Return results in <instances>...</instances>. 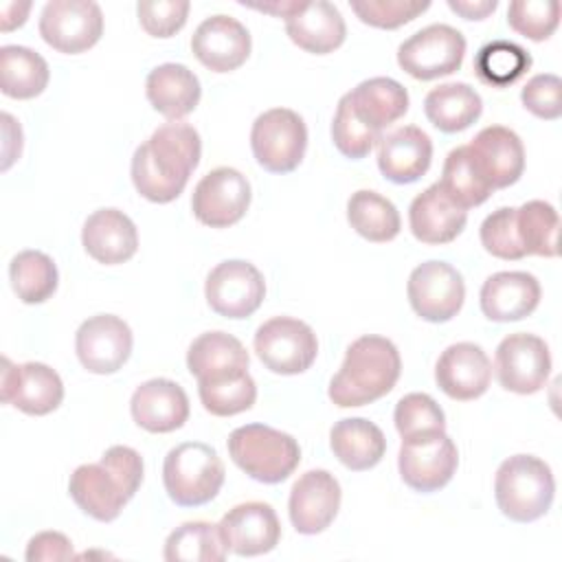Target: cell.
Wrapping results in <instances>:
<instances>
[{
    "instance_id": "cell-1",
    "label": "cell",
    "mask_w": 562,
    "mask_h": 562,
    "mask_svg": "<svg viewBox=\"0 0 562 562\" xmlns=\"http://www.w3.org/2000/svg\"><path fill=\"white\" fill-rule=\"evenodd\" d=\"M202 140L193 125L171 121L136 147L132 156V182L136 191L156 204L176 200L191 171L198 167Z\"/></svg>"
},
{
    "instance_id": "cell-2",
    "label": "cell",
    "mask_w": 562,
    "mask_h": 562,
    "mask_svg": "<svg viewBox=\"0 0 562 562\" xmlns=\"http://www.w3.org/2000/svg\"><path fill=\"white\" fill-rule=\"evenodd\" d=\"M402 373L397 347L384 336H360L345 353L342 367L329 382V400L340 408L371 404L384 397Z\"/></svg>"
},
{
    "instance_id": "cell-3",
    "label": "cell",
    "mask_w": 562,
    "mask_h": 562,
    "mask_svg": "<svg viewBox=\"0 0 562 562\" xmlns=\"http://www.w3.org/2000/svg\"><path fill=\"white\" fill-rule=\"evenodd\" d=\"M494 496L503 516L514 522H533L542 518L553 503V472L533 454H514L496 470Z\"/></svg>"
},
{
    "instance_id": "cell-4",
    "label": "cell",
    "mask_w": 562,
    "mask_h": 562,
    "mask_svg": "<svg viewBox=\"0 0 562 562\" xmlns=\"http://www.w3.org/2000/svg\"><path fill=\"white\" fill-rule=\"evenodd\" d=\"M233 463L250 479L274 485L285 481L301 461L296 439L266 424H246L228 435Z\"/></svg>"
},
{
    "instance_id": "cell-5",
    "label": "cell",
    "mask_w": 562,
    "mask_h": 562,
    "mask_svg": "<svg viewBox=\"0 0 562 562\" xmlns=\"http://www.w3.org/2000/svg\"><path fill=\"white\" fill-rule=\"evenodd\" d=\"M224 463L215 448L202 441H184L171 448L162 463L167 496L180 507L211 503L224 485Z\"/></svg>"
},
{
    "instance_id": "cell-6",
    "label": "cell",
    "mask_w": 562,
    "mask_h": 562,
    "mask_svg": "<svg viewBox=\"0 0 562 562\" xmlns=\"http://www.w3.org/2000/svg\"><path fill=\"white\" fill-rule=\"evenodd\" d=\"M250 147L257 162L266 171L290 173L301 165L305 156V121L290 108L266 110L252 123Z\"/></svg>"
},
{
    "instance_id": "cell-7",
    "label": "cell",
    "mask_w": 562,
    "mask_h": 562,
    "mask_svg": "<svg viewBox=\"0 0 562 562\" xmlns=\"http://www.w3.org/2000/svg\"><path fill=\"white\" fill-rule=\"evenodd\" d=\"M459 452L446 430H428L402 439L397 468L402 481L415 492H437L450 483Z\"/></svg>"
},
{
    "instance_id": "cell-8",
    "label": "cell",
    "mask_w": 562,
    "mask_h": 562,
    "mask_svg": "<svg viewBox=\"0 0 562 562\" xmlns=\"http://www.w3.org/2000/svg\"><path fill=\"white\" fill-rule=\"evenodd\" d=\"M255 351L272 373L296 375L316 360L318 340L307 323L292 316H274L257 327Z\"/></svg>"
},
{
    "instance_id": "cell-9",
    "label": "cell",
    "mask_w": 562,
    "mask_h": 562,
    "mask_svg": "<svg viewBox=\"0 0 562 562\" xmlns=\"http://www.w3.org/2000/svg\"><path fill=\"white\" fill-rule=\"evenodd\" d=\"M465 57V37L450 24H428L397 48V64L419 81L452 75Z\"/></svg>"
},
{
    "instance_id": "cell-10",
    "label": "cell",
    "mask_w": 562,
    "mask_h": 562,
    "mask_svg": "<svg viewBox=\"0 0 562 562\" xmlns=\"http://www.w3.org/2000/svg\"><path fill=\"white\" fill-rule=\"evenodd\" d=\"M101 33L103 13L92 0H50L40 13L42 40L66 55L92 48Z\"/></svg>"
},
{
    "instance_id": "cell-11",
    "label": "cell",
    "mask_w": 562,
    "mask_h": 562,
    "mask_svg": "<svg viewBox=\"0 0 562 562\" xmlns=\"http://www.w3.org/2000/svg\"><path fill=\"white\" fill-rule=\"evenodd\" d=\"M406 294L413 312L428 323H446L454 318L465 299L463 277L446 261H424L413 268Z\"/></svg>"
},
{
    "instance_id": "cell-12",
    "label": "cell",
    "mask_w": 562,
    "mask_h": 562,
    "mask_svg": "<svg viewBox=\"0 0 562 562\" xmlns=\"http://www.w3.org/2000/svg\"><path fill=\"white\" fill-rule=\"evenodd\" d=\"M209 307L224 318H248L259 310L266 296L263 274L244 259L217 263L204 283Z\"/></svg>"
},
{
    "instance_id": "cell-13",
    "label": "cell",
    "mask_w": 562,
    "mask_h": 562,
    "mask_svg": "<svg viewBox=\"0 0 562 562\" xmlns=\"http://www.w3.org/2000/svg\"><path fill=\"white\" fill-rule=\"evenodd\" d=\"M494 369L503 389L531 395L549 380L551 353L547 342L536 334H509L496 347Z\"/></svg>"
},
{
    "instance_id": "cell-14",
    "label": "cell",
    "mask_w": 562,
    "mask_h": 562,
    "mask_svg": "<svg viewBox=\"0 0 562 562\" xmlns=\"http://www.w3.org/2000/svg\"><path fill=\"white\" fill-rule=\"evenodd\" d=\"M250 206V182L233 167L211 169L193 189L191 211L198 222L211 228L237 224Z\"/></svg>"
},
{
    "instance_id": "cell-15",
    "label": "cell",
    "mask_w": 562,
    "mask_h": 562,
    "mask_svg": "<svg viewBox=\"0 0 562 562\" xmlns=\"http://www.w3.org/2000/svg\"><path fill=\"white\" fill-rule=\"evenodd\" d=\"M132 329L114 314H97L83 321L75 336V351L83 369L97 375L116 373L132 353Z\"/></svg>"
},
{
    "instance_id": "cell-16",
    "label": "cell",
    "mask_w": 562,
    "mask_h": 562,
    "mask_svg": "<svg viewBox=\"0 0 562 562\" xmlns=\"http://www.w3.org/2000/svg\"><path fill=\"white\" fill-rule=\"evenodd\" d=\"M0 384L2 402L26 415H48L64 400V382L59 373L44 362L13 364L9 358H2Z\"/></svg>"
},
{
    "instance_id": "cell-17",
    "label": "cell",
    "mask_w": 562,
    "mask_h": 562,
    "mask_svg": "<svg viewBox=\"0 0 562 562\" xmlns=\"http://www.w3.org/2000/svg\"><path fill=\"white\" fill-rule=\"evenodd\" d=\"M465 147L476 173L492 191L505 189L522 176L525 147L514 130L487 125Z\"/></svg>"
},
{
    "instance_id": "cell-18",
    "label": "cell",
    "mask_w": 562,
    "mask_h": 562,
    "mask_svg": "<svg viewBox=\"0 0 562 562\" xmlns=\"http://www.w3.org/2000/svg\"><path fill=\"white\" fill-rule=\"evenodd\" d=\"M340 483L327 470H307L301 474L288 501V514L292 527L303 536H316L325 531L340 509Z\"/></svg>"
},
{
    "instance_id": "cell-19",
    "label": "cell",
    "mask_w": 562,
    "mask_h": 562,
    "mask_svg": "<svg viewBox=\"0 0 562 562\" xmlns=\"http://www.w3.org/2000/svg\"><path fill=\"white\" fill-rule=\"evenodd\" d=\"M224 547L235 555H263L279 544L281 522L277 512L261 501H248L228 509L220 525Z\"/></svg>"
},
{
    "instance_id": "cell-20",
    "label": "cell",
    "mask_w": 562,
    "mask_h": 562,
    "mask_svg": "<svg viewBox=\"0 0 562 562\" xmlns=\"http://www.w3.org/2000/svg\"><path fill=\"white\" fill-rule=\"evenodd\" d=\"M191 50L202 66L213 72L237 70L250 55L248 29L231 15H211L198 24Z\"/></svg>"
},
{
    "instance_id": "cell-21",
    "label": "cell",
    "mask_w": 562,
    "mask_h": 562,
    "mask_svg": "<svg viewBox=\"0 0 562 562\" xmlns=\"http://www.w3.org/2000/svg\"><path fill=\"white\" fill-rule=\"evenodd\" d=\"M492 380V362L474 342H454L446 347L435 364L437 386L457 402L481 397Z\"/></svg>"
},
{
    "instance_id": "cell-22",
    "label": "cell",
    "mask_w": 562,
    "mask_h": 562,
    "mask_svg": "<svg viewBox=\"0 0 562 562\" xmlns=\"http://www.w3.org/2000/svg\"><path fill=\"white\" fill-rule=\"evenodd\" d=\"M130 411L134 422L147 432H171L189 419V397L178 382L151 378L136 386Z\"/></svg>"
},
{
    "instance_id": "cell-23",
    "label": "cell",
    "mask_w": 562,
    "mask_h": 562,
    "mask_svg": "<svg viewBox=\"0 0 562 562\" xmlns=\"http://www.w3.org/2000/svg\"><path fill=\"white\" fill-rule=\"evenodd\" d=\"M481 312L496 323H512L529 316L540 303V283L522 270L494 272L481 285Z\"/></svg>"
},
{
    "instance_id": "cell-24",
    "label": "cell",
    "mask_w": 562,
    "mask_h": 562,
    "mask_svg": "<svg viewBox=\"0 0 562 562\" xmlns=\"http://www.w3.org/2000/svg\"><path fill=\"white\" fill-rule=\"evenodd\" d=\"M432 160V140L417 125H404L382 136L378 147V167L395 184L417 182Z\"/></svg>"
},
{
    "instance_id": "cell-25",
    "label": "cell",
    "mask_w": 562,
    "mask_h": 562,
    "mask_svg": "<svg viewBox=\"0 0 562 562\" xmlns=\"http://www.w3.org/2000/svg\"><path fill=\"white\" fill-rule=\"evenodd\" d=\"M468 211L461 209L439 182L415 195L408 209V226L422 244H448L461 235Z\"/></svg>"
},
{
    "instance_id": "cell-26",
    "label": "cell",
    "mask_w": 562,
    "mask_h": 562,
    "mask_svg": "<svg viewBox=\"0 0 562 562\" xmlns=\"http://www.w3.org/2000/svg\"><path fill=\"white\" fill-rule=\"evenodd\" d=\"M81 244L94 261L116 266L136 255L138 233L123 211L99 209L83 222Z\"/></svg>"
},
{
    "instance_id": "cell-27",
    "label": "cell",
    "mask_w": 562,
    "mask_h": 562,
    "mask_svg": "<svg viewBox=\"0 0 562 562\" xmlns=\"http://www.w3.org/2000/svg\"><path fill=\"white\" fill-rule=\"evenodd\" d=\"M70 498L77 507L99 522H112L130 501L125 487L114 472L99 463L79 465L68 481Z\"/></svg>"
},
{
    "instance_id": "cell-28",
    "label": "cell",
    "mask_w": 562,
    "mask_h": 562,
    "mask_svg": "<svg viewBox=\"0 0 562 562\" xmlns=\"http://www.w3.org/2000/svg\"><path fill=\"white\" fill-rule=\"evenodd\" d=\"M147 101L169 121H180L191 114L202 97L200 79L184 64H160L149 70L145 81Z\"/></svg>"
},
{
    "instance_id": "cell-29",
    "label": "cell",
    "mask_w": 562,
    "mask_h": 562,
    "mask_svg": "<svg viewBox=\"0 0 562 562\" xmlns=\"http://www.w3.org/2000/svg\"><path fill=\"white\" fill-rule=\"evenodd\" d=\"M246 347L226 331L200 334L187 351V369L198 382H215L248 371Z\"/></svg>"
},
{
    "instance_id": "cell-30",
    "label": "cell",
    "mask_w": 562,
    "mask_h": 562,
    "mask_svg": "<svg viewBox=\"0 0 562 562\" xmlns=\"http://www.w3.org/2000/svg\"><path fill=\"white\" fill-rule=\"evenodd\" d=\"M285 33L299 48L314 55H327L345 42L347 26L331 2L314 0L285 18Z\"/></svg>"
},
{
    "instance_id": "cell-31",
    "label": "cell",
    "mask_w": 562,
    "mask_h": 562,
    "mask_svg": "<svg viewBox=\"0 0 562 562\" xmlns=\"http://www.w3.org/2000/svg\"><path fill=\"white\" fill-rule=\"evenodd\" d=\"M329 448L345 468L362 472L382 461L386 452V437L373 422L364 417H347L331 426Z\"/></svg>"
},
{
    "instance_id": "cell-32",
    "label": "cell",
    "mask_w": 562,
    "mask_h": 562,
    "mask_svg": "<svg viewBox=\"0 0 562 562\" xmlns=\"http://www.w3.org/2000/svg\"><path fill=\"white\" fill-rule=\"evenodd\" d=\"M347 97L360 121L380 134L408 110L406 88L391 77L364 79L353 90H349Z\"/></svg>"
},
{
    "instance_id": "cell-33",
    "label": "cell",
    "mask_w": 562,
    "mask_h": 562,
    "mask_svg": "<svg viewBox=\"0 0 562 562\" xmlns=\"http://www.w3.org/2000/svg\"><path fill=\"white\" fill-rule=\"evenodd\" d=\"M424 112L439 132L454 134L468 130L481 116L483 101L472 86L452 81L441 83L426 94Z\"/></svg>"
},
{
    "instance_id": "cell-34",
    "label": "cell",
    "mask_w": 562,
    "mask_h": 562,
    "mask_svg": "<svg viewBox=\"0 0 562 562\" xmlns=\"http://www.w3.org/2000/svg\"><path fill=\"white\" fill-rule=\"evenodd\" d=\"M46 59L33 48L7 44L0 48V90L11 99H33L48 86Z\"/></svg>"
},
{
    "instance_id": "cell-35",
    "label": "cell",
    "mask_w": 562,
    "mask_h": 562,
    "mask_svg": "<svg viewBox=\"0 0 562 562\" xmlns=\"http://www.w3.org/2000/svg\"><path fill=\"white\" fill-rule=\"evenodd\" d=\"M347 220L360 237L375 244L395 239L402 228V220L395 204L389 198L369 189L351 193L347 202Z\"/></svg>"
},
{
    "instance_id": "cell-36",
    "label": "cell",
    "mask_w": 562,
    "mask_h": 562,
    "mask_svg": "<svg viewBox=\"0 0 562 562\" xmlns=\"http://www.w3.org/2000/svg\"><path fill=\"white\" fill-rule=\"evenodd\" d=\"M11 288L22 303L35 305L48 301L57 290V266L42 250H22L9 263Z\"/></svg>"
},
{
    "instance_id": "cell-37",
    "label": "cell",
    "mask_w": 562,
    "mask_h": 562,
    "mask_svg": "<svg viewBox=\"0 0 562 562\" xmlns=\"http://www.w3.org/2000/svg\"><path fill=\"white\" fill-rule=\"evenodd\" d=\"M226 553L217 525L204 520L180 525L165 542L167 562H222Z\"/></svg>"
},
{
    "instance_id": "cell-38",
    "label": "cell",
    "mask_w": 562,
    "mask_h": 562,
    "mask_svg": "<svg viewBox=\"0 0 562 562\" xmlns=\"http://www.w3.org/2000/svg\"><path fill=\"white\" fill-rule=\"evenodd\" d=\"M516 224L520 244L527 255L555 257L560 217L553 204L544 200H529L516 209Z\"/></svg>"
},
{
    "instance_id": "cell-39",
    "label": "cell",
    "mask_w": 562,
    "mask_h": 562,
    "mask_svg": "<svg viewBox=\"0 0 562 562\" xmlns=\"http://www.w3.org/2000/svg\"><path fill=\"white\" fill-rule=\"evenodd\" d=\"M531 66L529 53L507 40H494L479 48L474 57V72L476 77L492 86V88H505L514 83L518 77H522Z\"/></svg>"
},
{
    "instance_id": "cell-40",
    "label": "cell",
    "mask_w": 562,
    "mask_h": 562,
    "mask_svg": "<svg viewBox=\"0 0 562 562\" xmlns=\"http://www.w3.org/2000/svg\"><path fill=\"white\" fill-rule=\"evenodd\" d=\"M441 189L461 206V209H472L483 204L494 191L481 180V176L476 173L468 147H454L446 160H443V169H441V180H439Z\"/></svg>"
},
{
    "instance_id": "cell-41",
    "label": "cell",
    "mask_w": 562,
    "mask_h": 562,
    "mask_svg": "<svg viewBox=\"0 0 562 562\" xmlns=\"http://www.w3.org/2000/svg\"><path fill=\"white\" fill-rule=\"evenodd\" d=\"M198 395L204 406L215 417H231L248 411L257 400V384L248 371L215 380L198 382Z\"/></svg>"
},
{
    "instance_id": "cell-42",
    "label": "cell",
    "mask_w": 562,
    "mask_h": 562,
    "mask_svg": "<svg viewBox=\"0 0 562 562\" xmlns=\"http://www.w3.org/2000/svg\"><path fill=\"white\" fill-rule=\"evenodd\" d=\"M331 140L342 156L360 160L373 149L375 143L382 140V134L362 123L360 116L353 112L349 97L342 94L331 121Z\"/></svg>"
},
{
    "instance_id": "cell-43",
    "label": "cell",
    "mask_w": 562,
    "mask_h": 562,
    "mask_svg": "<svg viewBox=\"0 0 562 562\" xmlns=\"http://www.w3.org/2000/svg\"><path fill=\"white\" fill-rule=\"evenodd\" d=\"M558 0H514L507 7V24L522 37L542 42L558 29Z\"/></svg>"
},
{
    "instance_id": "cell-44",
    "label": "cell",
    "mask_w": 562,
    "mask_h": 562,
    "mask_svg": "<svg viewBox=\"0 0 562 562\" xmlns=\"http://www.w3.org/2000/svg\"><path fill=\"white\" fill-rule=\"evenodd\" d=\"M481 244L492 257H498V259L516 261L527 257L518 235L516 209L501 206L492 211L481 224Z\"/></svg>"
},
{
    "instance_id": "cell-45",
    "label": "cell",
    "mask_w": 562,
    "mask_h": 562,
    "mask_svg": "<svg viewBox=\"0 0 562 562\" xmlns=\"http://www.w3.org/2000/svg\"><path fill=\"white\" fill-rule=\"evenodd\" d=\"M393 419L402 439L428 430H446V415L428 393L404 395L395 404Z\"/></svg>"
},
{
    "instance_id": "cell-46",
    "label": "cell",
    "mask_w": 562,
    "mask_h": 562,
    "mask_svg": "<svg viewBox=\"0 0 562 562\" xmlns=\"http://www.w3.org/2000/svg\"><path fill=\"white\" fill-rule=\"evenodd\" d=\"M351 11L360 18V22L375 29H397L408 24L419 13H424L430 2L428 0H353L349 2Z\"/></svg>"
},
{
    "instance_id": "cell-47",
    "label": "cell",
    "mask_w": 562,
    "mask_h": 562,
    "mask_svg": "<svg viewBox=\"0 0 562 562\" xmlns=\"http://www.w3.org/2000/svg\"><path fill=\"white\" fill-rule=\"evenodd\" d=\"M189 9L187 0H140L136 4L138 22L151 37L176 35L184 26Z\"/></svg>"
},
{
    "instance_id": "cell-48",
    "label": "cell",
    "mask_w": 562,
    "mask_h": 562,
    "mask_svg": "<svg viewBox=\"0 0 562 562\" xmlns=\"http://www.w3.org/2000/svg\"><path fill=\"white\" fill-rule=\"evenodd\" d=\"M522 105L544 121H555L562 114V81L553 72L533 75L520 90Z\"/></svg>"
},
{
    "instance_id": "cell-49",
    "label": "cell",
    "mask_w": 562,
    "mask_h": 562,
    "mask_svg": "<svg viewBox=\"0 0 562 562\" xmlns=\"http://www.w3.org/2000/svg\"><path fill=\"white\" fill-rule=\"evenodd\" d=\"M101 463L108 465L132 498L143 483V459L130 446H112L101 454Z\"/></svg>"
},
{
    "instance_id": "cell-50",
    "label": "cell",
    "mask_w": 562,
    "mask_h": 562,
    "mask_svg": "<svg viewBox=\"0 0 562 562\" xmlns=\"http://www.w3.org/2000/svg\"><path fill=\"white\" fill-rule=\"evenodd\" d=\"M29 562H53V560H72V542L59 531H42L35 533L26 544Z\"/></svg>"
},
{
    "instance_id": "cell-51",
    "label": "cell",
    "mask_w": 562,
    "mask_h": 562,
    "mask_svg": "<svg viewBox=\"0 0 562 562\" xmlns=\"http://www.w3.org/2000/svg\"><path fill=\"white\" fill-rule=\"evenodd\" d=\"M2 134H4L2 171H7L13 165V160L20 158V151H22V130H20V123L9 112H2Z\"/></svg>"
},
{
    "instance_id": "cell-52",
    "label": "cell",
    "mask_w": 562,
    "mask_h": 562,
    "mask_svg": "<svg viewBox=\"0 0 562 562\" xmlns=\"http://www.w3.org/2000/svg\"><path fill=\"white\" fill-rule=\"evenodd\" d=\"M448 7L465 20H483L498 7L496 0H448Z\"/></svg>"
},
{
    "instance_id": "cell-53",
    "label": "cell",
    "mask_w": 562,
    "mask_h": 562,
    "mask_svg": "<svg viewBox=\"0 0 562 562\" xmlns=\"http://www.w3.org/2000/svg\"><path fill=\"white\" fill-rule=\"evenodd\" d=\"M31 11V2H4L0 9V29L13 31L26 22V15Z\"/></svg>"
},
{
    "instance_id": "cell-54",
    "label": "cell",
    "mask_w": 562,
    "mask_h": 562,
    "mask_svg": "<svg viewBox=\"0 0 562 562\" xmlns=\"http://www.w3.org/2000/svg\"><path fill=\"white\" fill-rule=\"evenodd\" d=\"M303 4H305V2H299V0H272V2H263V4H259V2H248V4H244V7L257 9V11H263V13H272V15L285 20V18L294 15Z\"/></svg>"
}]
</instances>
